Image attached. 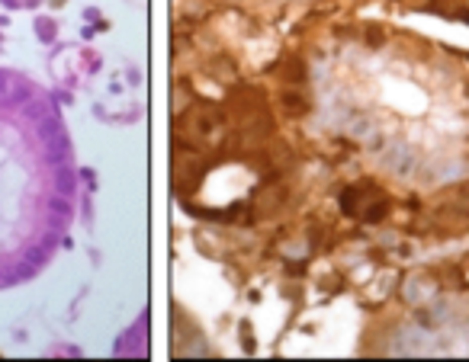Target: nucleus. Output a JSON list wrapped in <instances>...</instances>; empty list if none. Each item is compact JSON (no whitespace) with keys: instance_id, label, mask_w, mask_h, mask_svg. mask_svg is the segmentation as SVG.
Instances as JSON below:
<instances>
[{"instance_id":"1","label":"nucleus","mask_w":469,"mask_h":362,"mask_svg":"<svg viewBox=\"0 0 469 362\" xmlns=\"http://www.w3.org/2000/svg\"><path fill=\"white\" fill-rule=\"evenodd\" d=\"M280 109L286 112V116H306L309 112V103H306V96L296 93V90H286L280 96Z\"/></svg>"},{"instance_id":"2","label":"nucleus","mask_w":469,"mask_h":362,"mask_svg":"<svg viewBox=\"0 0 469 362\" xmlns=\"http://www.w3.org/2000/svg\"><path fill=\"white\" fill-rule=\"evenodd\" d=\"M360 196H363V189H357V186H350V189H344L341 192V211L344 215H360Z\"/></svg>"},{"instance_id":"3","label":"nucleus","mask_w":469,"mask_h":362,"mask_svg":"<svg viewBox=\"0 0 469 362\" xmlns=\"http://www.w3.org/2000/svg\"><path fill=\"white\" fill-rule=\"evenodd\" d=\"M283 81H289V84H299V81H306V64H302L299 58H292L289 64L283 67Z\"/></svg>"},{"instance_id":"5","label":"nucleus","mask_w":469,"mask_h":362,"mask_svg":"<svg viewBox=\"0 0 469 362\" xmlns=\"http://www.w3.org/2000/svg\"><path fill=\"white\" fill-rule=\"evenodd\" d=\"M367 42H370L373 48H379V45H383V29H376V26H370V29H367Z\"/></svg>"},{"instance_id":"4","label":"nucleus","mask_w":469,"mask_h":362,"mask_svg":"<svg viewBox=\"0 0 469 362\" xmlns=\"http://www.w3.org/2000/svg\"><path fill=\"white\" fill-rule=\"evenodd\" d=\"M386 215H389V202H386V199H376L370 211H363V218H367V222H383Z\"/></svg>"},{"instance_id":"6","label":"nucleus","mask_w":469,"mask_h":362,"mask_svg":"<svg viewBox=\"0 0 469 362\" xmlns=\"http://www.w3.org/2000/svg\"><path fill=\"white\" fill-rule=\"evenodd\" d=\"M459 16H463V20H466V23H469V10H459Z\"/></svg>"}]
</instances>
